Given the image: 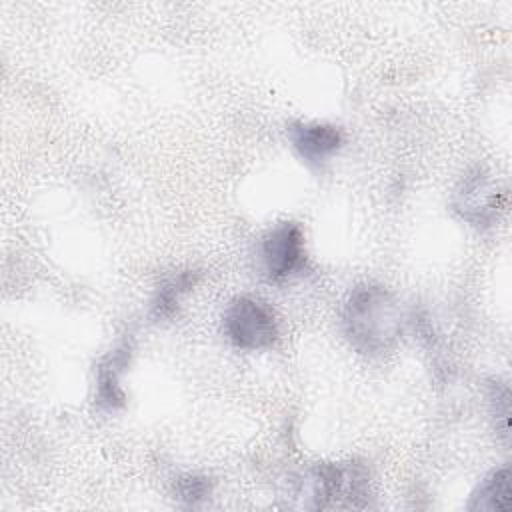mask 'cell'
Returning a JSON list of instances; mask_svg holds the SVG:
<instances>
[{
    "mask_svg": "<svg viewBox=\"0 0 512 512\" xmlns=\"http://www.w3.org/2000/svg\"><path fill=\"white\" fill-rule=\"evenodd\" d=\"M260 264L268 280H284L304 264V232L296 222H280L262 236Z\"/></svg>",
    "mask_w": 512,
    "mask_h": 512,
    "instance_id": "5",
    "label": "cell"
},
{
    "mask_svg": "<svg viewBox=\"0 0 512 512\" xmlns=\"http://www.w3.org/2000/svg\"><path fill=\"white\" fill-rule=\"evenodd\" d=\"M196 280H198V272L186 270V272H178V274L166 278L164 282H160V286L156 288L154 298L150 302V318L154 322L172 318L178 312L182 296L194 288Z\"/></svg>",
    "mask_w": 512,
    "mask_h": 512,
    "instance_id": "9",
    "label": "cell"
},
{
    "mask_svg": "<svg viewBox=\"0 0 512 512\" xmlns=\"http://www.w3.org/2000/svg\"><path fill=\"white\" fill-rule=\"evenodd\" d=\"M132 356V344L124 340L114 352H110L96 372V402L104 410H118L126 402L120 378Z\"/></svg>",
    "mask_w": 512,
    "mask_h": 512,
    "instance_id": "7",
    "label": "cell"
},
{
    "mask_svg": "<svg viewBox=\"0 0 512 512\" xmlns=\"http://www.w3.org/2000/svg\"><path fill=\"white\" fill-rule=\"evenodd\" d=\"M174 490H176L178 500H182L188 506H198L210 496L212 486H210V480L206 476L184 474L176 480Z\"/></svg>",
    "mask_w": 512,
    "mask_h": 512,
    "instance_id": "10",
    "label": "cell"
},
{
    "mask_svg": "<svg viewBox=\"0 0 512 512\" xmlns=\"http://www.w3.org/2000/svg\"><path fill=\"white\" fill-rule=\"evenodd\" d=\"M222 330L240 350L272 348L280 336L274 310L260 298L236 296L222 314Z\"/></svg>",
    "mask_w": 512,
    "mask_h": 512,
    "instance_id": "3",
    "label": "cell"
},
{
    "mask_svg": "<svg viewBox=\"0 0 512 512\" xmlns=\"http://www.w3.org/2000/svg\"><path fill=\"white\" fill-rule=\"evenodd\" d=\"M402 308L396 296L380 284H358L346 298L342 326L348 342L360 354L388 352L402 334Z\"/></svg>",
    "mask_w": 512,
    "mask_h": 512,
    "instance_id": "1",
    "label": "cell"
},
{
    "mask_svg": "<svg viewBox=\"0 0 512 512\" xmlns=\"http://www.w3.org/2000/svg\"><path fill=\"white\" fill-rule=\"evenodd\" d=\"M512 476L510 468L502 466L492 470L472 492L468 510H482V512H508L512 508Z\"/></svg>",
    "mask_w": 512,
    "mask_h": 512,
    "instance_id": "8",
    "label": "cell"
},
{
    "mask_svg": "<svg viewBox=\"0 0 512 512\" xmlns=\"http://www.w3.org/2000/svg\"><path fill=\"white\" fill-rule=\"evenodd\" d=\"M306 508H366L370 500V470L356 460L312 466L300 486Z\"/></svg>",
    "mask_w": 512,
    "mask_h": 512,
    "instance_id": "2",
    "label": "cell"
},
{
    "mask_svg": "<svg viewBox=\"0 0 512 512\" xmlns=\"http://www.w3.org/2000/svg\"><path fill=\"white\" fill-rule=\"evenodd\" d=\"M288 138L300 158L308 164L326 162L344 142L342 130L324 122H294L288 126Z\"/></svg>",
    "mask_w": 512,
    "mask_h": 512,
    "instance_id": "6",
    "label": "cell"
},
{
    "mask_svg": "<svg viewBox=\"0 0 512 512\" xmlns=\"http://www.w3.org/2000/svg\"><path fill=\"white\" fill-rule=\"evenodd\" d=\"M490 408L496 420V428L504 440H508V422H510V390L502 382L490 384Z\"/></svg>",
    "mask_w": 512,
    "mask_h": 512,
    "instance_id": "11",
    "label": "cell"
},
{
    "mask_svg": "<svg viewBox=\"0 0 512 512\" xmlns=\"http://www.w3.org/2000/svg\"><path fill=\"white\" fill-rule=\"evenodd\" d=\"M452 206L468 224L488 228L500 218L506 206V192L486 168L476 166L458 182L452 196Z\"/></svg>",
    "mask_w": 512,
    "mask_h": 512,
    "instance_id": "4",
    "label": "cell"
}]
</instances>
